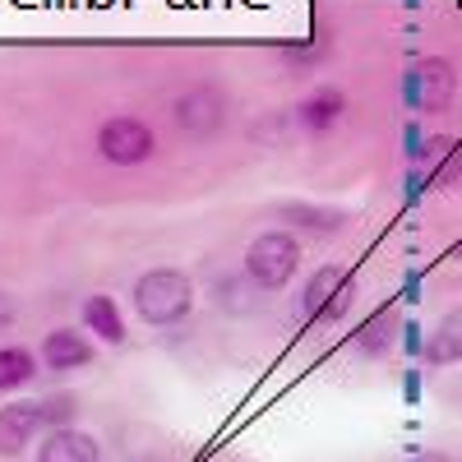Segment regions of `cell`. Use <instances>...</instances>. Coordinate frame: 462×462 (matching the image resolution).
Segmentation results:
<instances>
[{"label":"cell","instance_id":"obj_1","mask_svg":"<svg viewBox=\"0 0 462 462\" xmlns=\"http://www.w3.org/2000/svg\"><path fill=\"white\" fill-rule=\"evenodd\" d=\"M130 300H134V315L143 324L171 328L189 315V305H195V282H189L180 268H148V273L134 282Z\"/></svg>","mask_w":462,"mask_h":462},{"label":"cell","instance_id":"obj_2","mask_svg":"<svg viewBox=\"0 0 462 462\" xmlns=\"http://www.w3.org/2000/svg\"><path fill=\"white\" fill-rule=\"evenodd\" d=\"M241 268H245L250 287H259V291H282V287L296 278V268H300V241L291 236V231L273 226V231H263V236L250 241Z\"/></svg>","mask_w":462,"mask_h":462},{"label":"cell","instance_id":"obj_3","mask_svg":"<svg viewBox=\"0 0 462 462\" xmlns=\"http://www.w3.org/2000/svg\"><path fill=\"white\" fill-rule=\"evenodd\" d=\"M97 152L111 167H143L158 152V139H152L148 121H139V116H111L97 130Z\"/></svg>","mask_w":462,"mask_h":462},{"label":"cell","instance_id":"obj_4","mask_svg":"<svg viewBox=\"0 0 462 462\" xmlns=\"http://www.w3.org/2000/svg\"><path fill=\"white\" fill-rule=\"evenodd\" d=\"M346 310H352V273L342 263H319L300 291V315L319 324H337Z\"/></svg>","mask_w":462,"mask_h":462},{"label":"cell","instance_id":"obj_5","mask_svg":"<svg viewBox=\"0 0 462 462\" xmlns=\"http://www.w3.org/2000/svg\"><path fill=\"white\" fill-rule=\"evenodd\" d=\"M171 121L185 139H213L226 121V97L213 84H195L171 102Z\"/></svg>","mask_w":462,"mask_h":462},{"label":"cell","instance_id":"obj_6","mask_svg":"<svg viewBox=\"0 0 462 462\" xmlns=\"http://www.w3.org/2000/svg\"><path fill=\"white\" fill-rule=\"evenodd\" d=\"M453 88H457V74L444 56H426L407 74V102L416 111H444L453 102Z\"/></svg>","mask_w":462,"mask_h":462},{"label":"cell","instance_id":"obj_7","mask_svg":"<svg viewBox=\"0 0 462 462\" xmlns=\"http://www.w3.org/2000/svg\"><path fill=\"white\" fill-rule=\"evenodd\" d=\"M47 426V398L42 402H10L0 407V457H19Z\"/></svg>","mask_w":462,"mask_h":462},{"label":"cell","instance_id":"obj_8","mask_svg":"<svg viewBox=\"0 0 462 462\" xmlns=\"http://www.w3.org/2000/svg\"><path fill=\"white\" fill-rule=\"evenodd\" d=\"M342 116H346V93L333 84H319L315 93H305L296 102V125L305 134H328L333 125H342Z\"/></svg>","mask_w":462,"mask_h":462},{"label":"cell","instance_id":"obj_9","mask_svg":"<svg viewBox=\"0 0 462 462\" xmlns=\"http://www.w3.org/2000/svg\"><path fill=\"white\" fill-rule=\"evenodd\" d=\"M93 361V342L79 328H51L42 337V365L65 374V370H84Z\"/></svg>","mask_w":462,"mask_h":462},{"label":"cell","instance_id":"obj_10","mask_svg":"<svg viewBox=\"0 0 462 462\" xmlns=\"http://www.w3.org/2000/svg\"><path fill=\"white\" fill-rule=\"evenodd\" d=\"M37 462H102V444L74 426H56L37 448Z\"/></svg>","mask_w":462,"mask_h":462},{"label":"cell","instance_id":"obj_11","mask_svg":"<svg viewBox=\"0 0 462 462\" xmlns=\"http://www.w3.org/2000/svg\"><path fill=\"white\" fill-rule=\"evenodd\" d=\"M420 356H426V365H435V370L462 361V305L435 324V333L426 337V352H420Z\"/></svg>","mask_w":462,"mask_h":462},{"label":"cell","instance_id":"obj_12","mask_svg":"<svg viewBox=\"0 0 462 462\" xmlns=\"http://www.w3.org/2000/svg\"><path fill=\"white\" fill-rule=\"evenodd\" d=\"M84 328L97 337V342H106V346H121L125 342V319H121V305H116L111 296H88L84 300Z\"/></svg>","mask_w":462,"mask_h":462},{"label":"cell","instance_id":"obj_13","mask_svg":"<svg viewBox=\"0 0 462 462\" xmlns=\"http://www.w3.org/2000/svg\"><path fill=\"white\" fill-rule=\"evenodd\" d=\"M278 217L296 231H310V236H333L346 222L342 208H315V204H278Z\"/></svg>","mask_w":462,"mask_h":462},{"label":"cell","instance_id":"obj_14","mask_svg":"<svg viewBox=\"0 0 462 462\" xmlns=\"http://www.w3.org/2000/svg\"><path fill=\"white\" fill-rule=\"evenodd\" d=\"M37 374V356L28 346H0V393H14L23 383H32Z\"/></svg>","mask_w":462,"mask_h":462},{"label":"cell","instance_id":"obj_15","mask_svg":"<svg viewBox=\"0 0 462 462\" xmlns=\"http://www.w3.org/2000/svg\"><path fill=\"white\" fill-rule=\"evenodd\" d=\"M352 342H356V352H361V356H379V352H389V342H393V333H389V310H379V315H374V319L352 337Z\"/></svg>","mask_w":462,"mask_h":462},{"label":"cell","instance_id":"obj_16","mask_svg":"<svg viewBox=\"0 0 462 462\" xmlns=\"http://www.w3.org/2000/svg\"><path fill=\"white\" fill-rule=\"evenodd\" d=\"M328 51V42H305V47H282V65H291V69H305L310 60H319Z\"/></svg>","mask_w":462,"mask_h":462},{"label":"cell","instance_id":"obj_17","mask_svg":"<svg viewBox=\"0 0 462 462\" xmlns=\"http://www.w3.org/2000/svg\"><path fill=\"white\" fill-rule=\"evenodd\" d=\"M69 416H74V398H47V426H69Z\"/></svg>","mask_w":462,"mask_h":462},{"label":"cell","instance_id":"obj_18","mask_svg":"<svg viewBox=\"0 0 462 462\" xmlns=\"http://www.w3.org/2000/svg\"><path fill=\"white\" fill-rule=\"evenodd\" d=\"M14 319H19V300L10 291H0V333L14 328Z\"/></svg>","mask_w":462,"mask_h":462},{"label":"cell","instance_id":"obj_19","mask_svg":"<svg viewBox=\"0 0 462 462\" xmlns=\"http://www.w3.org/2000/svg\"><path fill=\"white\" fill-rule=\"evenodd\" d=\"M457 259H462V245H457Z\"/></svg>","mask_w":462,"mask_h":462}]
</instances>
